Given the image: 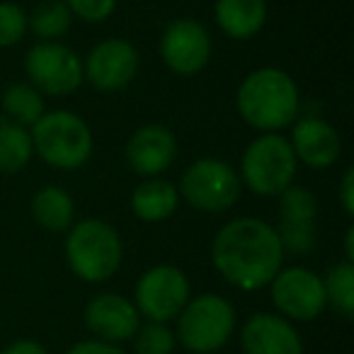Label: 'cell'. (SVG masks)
Returning a JSON list of instances; mask_svg holds the SVG:
<instances>
[{
  "mask_svg": "<svg viewBox=\"0 0 354 354\" xmlns=\"http://www.w3.org/2000/svg\"><path fill=\"white\" fill-rule=\"evenodd\" d=\"M214 267L243 291L270 284L281 270L284 250L277 231L260 218H236L216 233L212 245Z\"/></svg>",
  "mask_w": 354,
  "mask_h": 354,
  "instance_id": "6da1fadb",
  "label": "cell"
},
{
  "mask_svg": "<svg viewBox=\"0 0 354 354\" xmlns=\"http://www.w3.org/2000/svg\"><path fill=\"white\" fill-rule=\"evenodd\" d=\"M238 112L250 127L260 131H277L289 127L299 114L296 83L284 71H255L238 88Z\"/></svg>",
  "mask_w": 354,
  "mask_h": 354,
  "instance_id": "7a4b0ae2",
  "label": "cell"
},
{
  "mask_svg": "<svg viewBox=\"0 0 354 354\" xmlns=\"http://www.w3.org/2000/svg\"><path fill=\"white\" fill-rule=\"evenodd\" d=\"M32 146L35 151L59 170H75L88 162L93 153V133L88 124L73 112L41 114L32 124Z\"/></svg>",
  "mask_w": 354,
  "mask_h": 354,
  "instance_id": "3957f363",
  "label": "cell"
},
{
  "mask_svg": "<svg viewBox=\"0 0 354 354\" xmlns=\"http://www.w3.org/2000/svg\"><path fill=\"white\" fill-rule=\"evenodd\" d=\"M66 255L80 279L104 281L122 265V241L109 223L85 218L68 233Z\"/></svg>",
  "mask_w": 354,
  "mask_h": 354,
  "instance_id": "277c9868",
  "label": "cell"
},
{
  "mask_svg": "<svg viewBox=\"0 0 354 354\" xmlns=\"http://www.w3.org/2000/svg\"><path fill=\"white\" fill-rule=\"evenodd\" d=\"M296 175V153L284 136L265 133L243 153V180L260 197H277Z\"/></svg>",
  "mask_w": 354,
  "mask_h": 354,
  "instance_id": "5b68a950",
  "label": "cell"
},
{
  "mask_svg": "<svg viewBox=\"0 0 354 354\" xmlns=\"http://www.w3.org/2000/svg\"><path fill=\"white\" fill-rule=\"evenodd\" d=\"M236 328V313L226 299L204 294L180 310V342L194 354H212L228 342Z\"/></svg>",
  "mask_w": 354,
  "mask_h": 354,
  "instance_id": "8992f818",
  "label": "cell"
},
{
  "mask_svg": "<svg viewBox=\"0 0 354 354\" xmlns=\"http://www.w3.org/2000/svg\"><path fill=\"white\" fill-rule=\"evenodd\" d=\"M180 192L199 212L218 214L231 209L238 202L241 177L226 162L214 160V158H202L185 170Z\"/></svg>",
  "mask_w": 354,
  "mask_h": 354,
  "instance_id": "52a82bcc",
  "label": "cell"
},
{
  "mask_svg": "<svg viewBox=\"0 0 354 354\" xmlns=\"http://www.w3.org/2000/svg\"><path fill=\"white\" fill-rule=\"evenodd\" d=\"M187 301L189 281L177 267H153L136 284V310L153 323H167L180 315Z\"/></svg>",
  "mask_w": 354,
  "mask_h": 354,
  "instance_id": "ba28073f",
  "label": "cell"
},
{
  "mask_svg": "<svg viewBox=\"0 0 354 354\" xmlns=\"http://www.w3.org/2000/svg\"><path fill=\"white\" fill-rule=\"evenodd\" d=\"M25 71L30 80L46 95H68L83 80V64L80 59L61 44H37L25 59Z\"/></svg>",
  "mask_w": 354,
  "mask_h": 354,
  "instance_id": "9c48e42d",
  "label": "cell"
},
{
  "mask_svg": "<svg viewBox=\"0 0 354 354\" xmlns=\"http://www.w3.org/2000/svg\"><path fill=\"white\" fill-rule=\"evenodd\" d=\"M272 301L281 313L294 320L318 318L328 304L323 279L306 267L277 272L272 279Z\"/></svg>",
  "mask_w": 354,
  "mask_h": 354,
  "instance_id": "30bf717a",
  "label": "cell"
},
{
  "mask_svg": "<svg viewBox=\"0 0 354 354\" xmlns=\"http://www.w3.org/2000/svg\"><path fill=\"white\" fill-rule=\"evenodd\" d=\"M162 61L170 66L175 73L192 75L207 66L212 56V41L209 35L197 20H175L165 30L160 41Z\"/></svg>",
  "mask_w": 354,
  "mask_h": 354,
  "instance_id": "8fae6325",
  "label": "cell"
},
{
  "mask_svg": "<svg viewBox=\"0 0 354 354\" xmlns=\"http://www.w3.org/2000/svg\"><path fill=\"white\" fill-rule=\"evenodd\" d=\"M138 71V54L129 41L107 39L97 44L85 61V75L97 90H122Z\"/></svg>",
  "mask_w": 354,
  "mask_h": 354,
  "instance_id": "7c38bea8",
  "label": "cell"
},
{
  "mask_svg": "<svg viewBox=\"0 0 354 354\" xmlns=\"http://www.w3.org/2000/svg\"><path fill=\"white\" fill-rule=\"evenodd\" d=\"M177 156V141L172 136L170 129L158 127V124H151V127H143L129 138L127 146V160L131 165L133 172L138 175H160L167 167L172 165Z\"/></svg>",
  "mask_w": 354,
  "mask_h": 354,
  "instance_id": "4fadbf2b",
  "label": "cell"
},
{
  "mask_svg": "<svg viewBox=\"0 0 354 354\" xmlns=\"http://www.w3.org/2000/svg\"><path fill=\"white\" fill-rule=\"evenodd\" d=\"M85 323L107 342H122L136 335L138 310L131 301L117 294H100L85 308Z\"/></svg>",
  "mask_w": 354,
  "mask_h": 354,
  "instance_id": "5bb4252c",
  "label": "cell"
},
{
  "mask_svg": "<svg viewBox=\"0 0 354 354\" xmlns=\"http://www.w3.org/2000/svg\"><path fill=\"white\" fill-rule=\"evenodd\" d=\"M241 342L245 354H304L301 337L284 318L257 313L243 325Z\"/></svg>",
  "mask_w": 354,
  "mask_h": 354,
  "instance_id": "9a60e30c",
  "label": "cell"
},
{
  "mask_svg": "<svg viewBox=\"0 0 354 354\" xmlns=\"http://www.w3.org/2000/svg\"><path fill=\"white\" fill-rule=\"evenodd\" d=\"M289 143L296 160H304L310 167H328L339 158V136L323 119L306 117L296 122Z\"/></svg>",
  "mask_w": 354,
  "mask_h": 354,
  "instance_id": "2e32d148",
  "label": "cell"
},
{
  "mask_svg": "<svg viewBox=\"0 0 354 354\" xmlns=\"http://www.w3.org/2000/svg\"><path fill=\"white\" fill-rule=\"evenodd\" d=\"M267 20L265 0H218L216 22L233 39H250Z\"/></svg>",
  "mask_w": 354,
  "mask_h": 354,
  "instance_id": "e0dca14e",
  "label": "cell"
},
{
  "mask_svg": "<svg viewBox=\"0 0 354 354\" xmlns=\"http://www.w3.org/2000/svg\"><path fill=\"white\" fill-rule=\"evenodd\" d=\"M177 202H180V194L175 185H170L167 180H146L133 189L131 209L141 221L156 223L172 216Z\"/></svg>",
  "mask_w": 354,
  "mask_h": 354,
  "instance_id": "ac0fdd59",
  "label": "cell"
},
{
  "mask_svg": "<svg viewBox=\"0 0 354 354\" xmlns=\"http://www.w3.org/2000/svg\"><path fill=\"white\" fill-rule=\"evenodd\" d=\"M32 214L41 228L61 233L73 221V199L61 187H44L32 202Z\"/></svg>",
  "mask_w": 354,
  "mask_h": 354,
  "instance_id": "d6986e66",
  "label": "cell"
},
{
  "mask_svg": "<svg viewBox=\"0 0 354 354\" xmlns=\"http://www.w3.org/2000/svg\"><path fill=\"white\" fill-rule=\"evenodd\" d=\"M32 136L25 127L0 122V172H17L32 158Z\"/></svg>",
  "mask_w": 354,
  "mask_h": 354,
  "instance_id": "ffe728a7",
  "label": "cell"
},
{
  "mask_svg": "<svg viewBox=\"0 0 354 354\" xmlns=\"http://www.w3.org/2000/svg\"><path fill=\"white\" fill-rule=\"evenodd\" d=\"M3 109L15 119L20 127H32L44 114V100L32 85H10L3 95Z\"/></svg>",
  "mask_w": 354,
  "mask_h": 354,
  "instance_id": "44dd1931",
  "label": "cell"
},
{
  "mask_svg": "<svg viewBox=\"0 0 354 354\" xmlns=\"http://www.w3.org/2000/svg\"><path fill=\"white\" fill-rule=\"evenodd\" d=\"M71 20H73V12L64 0H44L35 10V15L27 20V25H32V32L39 39H59L71 30Z\"/></svg>",
  "mask_w": 354,
  "mask_h": 354,
  "instance_id": "7402d4cb",
  "label": "cell"
},
{
  "mask_svg": "<svg viewBox=\"0 0 354 354\" xmlns=\"http://www.w3.org/2000/svg\"><path fill=\"white\" fill-rule=\"evenodd\" d=\"M325 286V299L344 315L352 318L354 315V265L352 262H342L335 265L328 272V279L323 281Z\"/></svg>",
  "mask_w": 354,
  "mask_h": 354,
  "instance_id": "603a6c76",
  "label": "cell"
},
{
  "mask_svg": "<svg viewBox=\"0 0 354 354\" xmlns=\"http://www.w3.org/2000/svg\"><path fill=\"white\" fill-rule=\"evenodd\" d=\"M281 221H313L315 197L306 187H286L279 202Z\"/></svg>",
  "mask_w": 354,
  "mask_h": 354,
  "instance_id": "cb8c5ba5",
  "label": "cell"
},
{
  "mask_svg": "<svg viewBox=\"0 0 354 354\" xmlns=\"http://www.w3.org/2000/svg\"><path fill=\"white\" fill-rule=\"evenodd\" d=\"M277 236H279L281 250H289L294 255H306L315 245L313 221H281Z\"/></svg>",
  "mask_w": 354,
  "mask_h": 354,
  "instance_id": "d4e9b609",
  "label": "cell"
},
{
  "mask_svg": "<svg viewBox=\"0 0 354 354\" xmlns=\"http://www.w3.org/2000/svg\"><path fill=\"white\" fill-rule=\"evenodd\" d=\"M175 335L165 328V323H148L136 330V354H172Z\"/></svg>",
  "mask_w": 354,
  "mask_h": 354,
  "instance_id": "484cf974",
  "label": "cell"
},
{
  "mask_svg": "<svg viewBox=\"0 0 354 354\" xmlns=\"http://www.w3.org/2000/svg\"><path fill=\"white\" fill-rule=\"evenodd\" d=\"M27 15L15 3H0V46H12L25 37Z\"/></svg>",
  "mask_w": 354,
  "mask_h": 354,
  "instance_id": "4316f807",
  "label": "cell"
},
{
  "mask_svg": "<svg viewBox=\"0 0 354 354\" xmlns=\"http://www.w3.org/2000/svg\"><path fill=\"white\" fill-rule=\"evenodd\" d=\"M117 0H66L71 12L83 17L85 22H102L112 15Z\"/></svg>",
  "mask_w": 354,
  "mask_h": 354,
  "instance_id": "83f0119b",
  "label": "cell"
},
{
  "mask_svg": "<svg viewBox=\"0 0 354 354\" xmlns=\"http://www.w3.org/2000/svg\"><path fill=\"white\" fill-rule=\"evenodd\" d=\"M66 354H124L122 349H117L114 344L102 342H95V339H88V342H78L75 347H71Z\"/></svg>",
  "mask_w": 354,
  "mask_h": 354,
  "instance_id": "f1b7e54d",
  "label": "cell"
},
{
  "mask_svg": "<svg viewBox=\"0 0 354 354\" xmlns=\"http://www.w3.org/2000/svg\"><path fill=\"white\" fill-rule=\"evenodd\" d=\"M339 202H342V209L352 216L354 214V170L349 167L342 175V185H339Z\"/></svg>",
  "mask_w": 354,
  "mask_h": 354,
  "instance_id": "f546056e",
  "label": "cell"
},
{
  "mask_svg": "<svg viewBox=\"0 0 354 354\" xmlns=\"http://www.w3.org/2000/svg\"><path fill=\"white\" fill-rule=\"evenodd\" d=\"M0 354H49L39 342H32V339H20V342H12L10 347H6Z\"/></svg>",
  "mask_w": 354,
  "mask_h": 354,
  "instance_id": "4dcf8cb0",
  "label": "cell"
},
{
  "mask_svg": "<svg viewBox=\"0 0 354 354\" xmlns=\"http://www.w3.org/2000/svg\"><path fill=\"white\" fill-rule=\"evenodd\" d=\"M344 252H347V262H352L354 260V231L349 228L347 231V241H344Z\"/></svg>",
  "mask_w": 354,
  "mask_h": 354,
  "instance_id": "1f68e13d",
  "label": "cell"
}]
</instances>
